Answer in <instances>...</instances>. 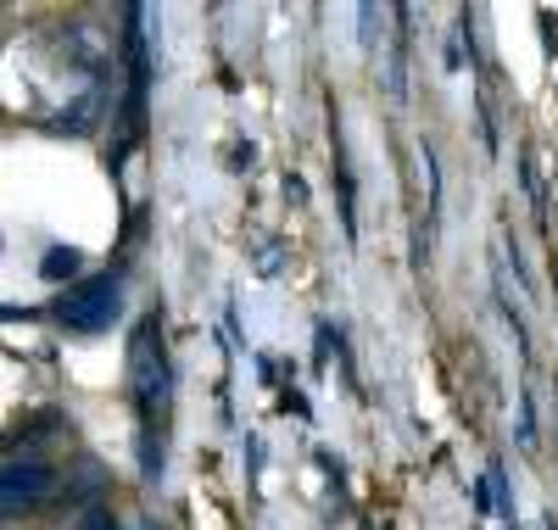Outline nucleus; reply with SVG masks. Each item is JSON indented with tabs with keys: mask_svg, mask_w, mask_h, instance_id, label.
Masks as SVG:
<instances>
[{
	"mask_svg": "<svg viewBox=\"0 0 558 530\" xmlns=\"http://www.w3.org/2000/svg\"><path fill=\"white\" fill-rule=\"evenodd\" d=\"M57 318L68 329H107L118 318V285L112 279H84L57 302Z\"/></svg>",
	"mask_w": 558,
	"mask_h": 530,
	"instance_id": "obj_1",
	"label": "nucleus"
},
{
	"mask_svg": "<svg viewBox=\"0 0 558 530\" xmlns=\"http://www.w3.org/2000/svg\"><path fill=\"white\" fill-rule=\"evenodd\" d=\"M78 530H123V525H118V519H107V514H96V519H84Z\"/></svg>",
	"mask_w": 558,
	"mask_h": 530,
	"instance_id": "obj_4",
	"label": "nucleus"
},
{
	"mask_svg": "<svg viewBox=\"0 0 558 530\" xmlns=\"http://www.w3.org/2000/svg\"><path fill=\"white\" fill-rule=\"evenodd\" d=\"M57 492V469L51 463H39V458H12L7 463V514H28V508H39L45 497Z\"/></svg>",
	"mask_w": 558,
	"mask_h": 530,
	"instance_id": "obj_2",
	"label": "nucleus"
},
{
	"mask_svg": "<svg viewBox=\"0 0 558 530\" xmlns=\"http://www.w3.org/2000/svg\"><path fill=\"white\" fill-rule=\"evenodd\" d=\"M45 274H78V252H51V257H45Z\"/></svg>",
	"mask_w": 558,
	"mask_h": 530,
	"instance_id": "obj_3",
	"label": "nucleus"
}]
</instances>
